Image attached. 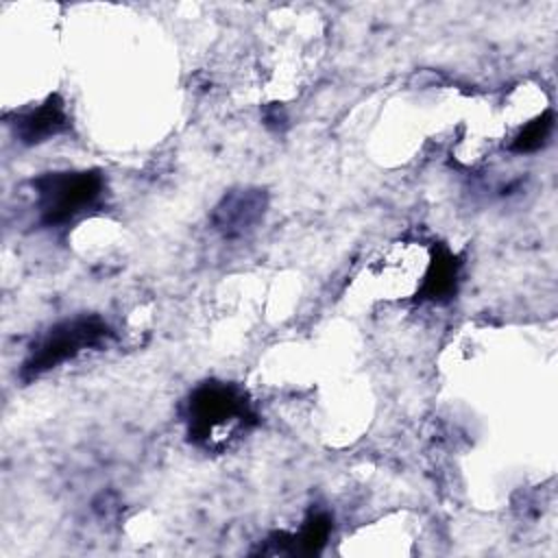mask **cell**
<instances>
[{
	"mask_svg": "<svg viewBox=\"0 0 558 558\" xmlns=\"http://www.w3.org/2000/svg\"><path fill=\"white\" fill-rule=\"evenodd\" d=\"M554 131V111L547 109L543 111L541 116L532 118L514 137L512 142L508 144V150L510 153H517V155H527V153H536L538 148H543L549 140Z\"/></svg>",
	"mask_w": 558,
	"mask_h": 558,
	"instance_id": "ba28073f",
	"label": "cell"
},
{
	"mask_svg": "<svg viewBox=\"0 0 558 558\" xmlns=\"http://www.w3.org/2000/svg\"><path fill=\"white\" fill-rule=\"evenodd\" d=\"M331 527H333V519L329 512L312 510L296 534H286V532L272 534L259 551L270 556H277V554L314 556L327 545Z\"/></svg>",
	"mask_w": 558,
	"mask_h": 558,
	"instance_id": "8992f818",
	"label": "cell"
},
{
	"mask_svg": "<svg viewBox=\"0 0 558 558\" xmlns=\"http://www.w3.org/2000/svg\"><path fill=\"white\" fill-rule=\"evenodd\" d=\"M187 440L205 451H225L257 425V412L246 390L231 381H205L183 403Z\"/></svg>",
	"mask_w": 558,
	"mask_h": 558,
	"instance_id": "6da1fadb",
	"label": "cell"
},
{
	"mask_svg": "<svg viewBox=\"0 0 558 558\" xmlns=\"http://www.w3.org/2000/svg\"><path fill=\"white\" fill-rule=\"evenodd\" d=\"M460 266H462L460 257L447 244H436L416 292L418 301H429V303L451 301L458 292Z\"/></svg>",
	"mask_w": 558,
	"mask_h": 558,
	"instance_id": "52a82bcc",
	"label": "cell"
},
{
	"mask_svg": "<svg viewBox=\"0 0 558 558\" xmlns=\"http://www.w3.org/2000/svg\"><path fill=\"white\" fill-rule=\"evenodd\" d=\"M113 340L111 325L98 314H81L65 318L44 331L28 349L20 368L22 381H33L59 364L74 360L83 351L100 349Z\"/></svg>",
	"mask_w": 558,
	"mask_h": 558,
	"instance_id": "3957f363",
	"label": "cell"
},
{
	"mask_svg": "<svg viewBox=\"0 0 558 558\" xmlns=\"http://www.w3.org/2000/svg\"><path fill=\"white\" fill-rule=\"evenodd\" d=\"M268 209V192L262 187H233L222 194L209 214L214 231L225 240L248 235Z\"/></svg>",
	"mask_w": 558,
	"mask_h": 558,
	"instance_id": "277c9868",
	"label": "cell"
},
{
	"mask_svg": "<svg viewBox=\"0 0 558 558\" xmlns=\"http://www.w3.org/2000/svg\"><path fill=\"white\" fill-rule=\"evenodd\" d=\"M39 225L65 227L98 207L107 190L100 170H54L31 181Z\"/></svg>",
	"mask_w": 558,
	"mask_h": 558,
	"instance_id": "7a4b0ae2",
	"label": "cell"
},
{
	"mask_svg": "<svg viewBox=\"0 0 558 558\" xmlns=\"http://www.w3.org/2000/svg\"><path fill=\"white\" fill-rule=\"evenodd\" d=\"M4 120L11 126L13 135L26 146L48 142V140L65 133L70 126L65 102L61 100L59 94L48 96L41 105L33 107V109L15 111L13 116L7 113Z\"/></svg>",
	"mask_w": 558,
	"mask_h": 558,
	"instance_id": "5b68a950",
	"label": "cell"
}]
</instances>
